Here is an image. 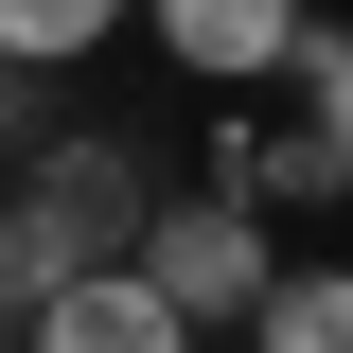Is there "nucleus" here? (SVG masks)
<instances>
[{
  "mask_svg": "<svg viewBox=\"0 0 353 353\" xmlns=\"http://www.w3.org/2000/svg\"><path fill=\"white\" fill-rule=\"evenodd\" d=\"M212 194H248V212H283V194H353V176H336V141H318V124H230Z\"/></svg>",
  "mask_w": 353,
  "mask_h": 353,
  "instance_id": "nucleus-5",
  "label": "nucleus"
},
{
  "mask_svg": "<svg viewBox=\"0 0 353 353\" xmlns=\"http://www.w3.org/2000/svg\"><path fill=\"white\" fill-rule=\"evenodd\" d=\"M301 124L336 141V176H353V18H318V36H301Z\"/></svg>",
  "mask_w": 353,
  "mask_h": 353,
  "instance_id": "nucleus-8",
  "label": "nucleus"
},
{
  "mask_svg": "<svg viewBox=\"0 0 353 353\" xmlns=\"http://www.w3.org/2000/svg\"><path fill=\"white\" fill-rule=\"evenodd\" d=\"M124 0H0V71H53V53H106Z\"/></svg>",
  "mask_w": 353,
  "mask_h": 353,
  "instance_id": "nucleus-6",
  "label": "nucleus"
},
{
  "mask_svg": "<svg viewBox=\"0 0 353 353\" xmlns=\"http://www.w3.org/2000/svg\"><path fill=\"white\" fill-rule=\"evenodd\" d=\"M141 283H159L176 318H265V301H283V248H265V212H248V194H159Z\"/></svg>",
  "mask_w": 353,
  "mask_h": 353,
  "instance_id": "nucleus-2",
  "label": "nucleus"
},
{
  "mask_svg": "<svg viewBox=\"0 0 353 353\" xmlns=\"http://www.w3.org/2000/svg\"><path fill=\"white\" fill-rule=\"evenodd\" d=\"M141 18H159V53L176 71H212V88H265V71H301V0H141Z\"/></svg>",
  "mask_w": 353,
  "mask_h": 353,
  "instance_id": "nucleus-3",
  "label": "nucleus"
},
{
  "mask_svg": "<svg viewBox=\"0 0 353 353\" xmlns=\"http://www.w3.org/2000/svg\"><path fill=\"white\" fill-rule=\"evenodd\" d=\"M141 230H159V176H141L106 124H71V141L18 159V194H0V283H18V301H71V283L141 265Z\"/></svg>",
  "mask_w": 353,
  "mask_h": 353,
  "instance_id": "nucleus-1",
  "label": "nucleus"
},
{
  "mask_svg": "<svg viewBox=\"0 0 353 353\" xmlns=\"http://www.w3.org/2000/svg\"><path fill=\"white\" fill-rule=\"evenodd\" d=\"M336 18H353V0H336Z\"/></svg>",
  "mask_w": 353,
  "mask_h": 353,
  "instance_id": "nucleus-10",
  "label": "nucleus"
},
{
  "mask_svg": "<svg viewBox=\"0 0 353 353\" xmlns=\"http://www.w3.org/2000/svg\"><path fill=\"white\" fill-rule=\"evenodd\" d=\"M265 353H353V265H301L265 301Z\"/></svg>",
  "mask_w": 353,
  "mask_h": 353,
  "instance_id": "nucleus-7",
  "label": "nucleus"
},
{
  "mask_svg": "<svg viewBox=\"0 0 353 353\" xmlns=\"http://www.w3.org/2000/svg\"><path fill=\"white\" fill-rule=\"evenodd\" d=\"M36 353H194V318L141 283V265H106V283H71V301H36Z\"/></svg>",
  "mask_w": 353,
  "mask_h": 353,
  "instance_id": "nucleus-4",
  "label": "nucleus"
},
{
  "mask_svg": "<svg viewBox=\"0 0 353 353\" xmlns=\"http://www.w3.org/2000/svg\"><path fill=\"white\" fill-rule=\"evenodd\" d=\"M0 336H36V301H18V283H0Z\"/></svg>",
  "mask_w": 353,
  "mask_h": 353,
  "instance_id": "nucleus-9",
  "label": "nucleus"
}]
</instances>
